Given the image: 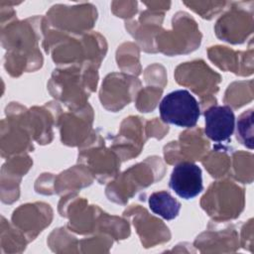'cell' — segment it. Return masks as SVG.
<instances>
[{"instance_id":"2","label":"cell","mask_w":254,"mask_h":254,"mask_svg":"<svg viewBox=\"0 0 254 254\" xmlns=\"http://www.w3.org/2000/svg\"><path fill=\"white\" fill-rule=\"evenodd\" d=\"M169 186L178 196L187 200L194 198L203 190L201 169L190 162L176 165L172 171Z\"/></svg>"},{"instance_id":"1","label":"cell","mask_w":254,"mask_h":254,"mask_svg":"<svg viewBox=\"0 0 254 254\" xmlns=\"http://www.w3.org/2000/svg\"><path fill=\"white\" fill-rule=\"evenodd\" d=\"M159 111L165 123L184 128L195 126L200 116L197 100L187 89H177L165 95L159 105Z\"/></svg>"},{"instance_id":"3","label":"cell","mask_w":254,"mask_h":254,"mask_svg":"<svg viewBox=\"0 0 254 254\" xmlns=\"http://www.w3.org/2000/svg\"><path fill=\"white\" fill-rule=\"evenodd\" d=\"M204 132L212 141L220 143L229 140L235 128L233 110L227 105H214L204 112Z\"/></svg>"},{"instance_id":"5","label":"cell","mask_w":254,"mask_h":254,"mask_svg":"<svg viewBox=\"0 0 254 254\" xmlns=\"http://www.w3.org/2000/svg\"><path fill=\"white\" fill-rule=\"evenodd\" d=\"M237 139L248 149H253V110L241 114L237 121Z\"/></svg>"},{"instance_id":"4","label":"cell","mask_w":254,"mask_h":254,"mask_svg":"<svg viewBox=\"0 0 254 254\" xmlns=\"http://www.w3.org/2000/svg\"><path fill=\"white\" fill-rule=\"evenodd\" d=\"M150 209L167 220H172L179 215L181 203L168 191L153 192L148 199Z\"/></svg>"}]
</instances>
